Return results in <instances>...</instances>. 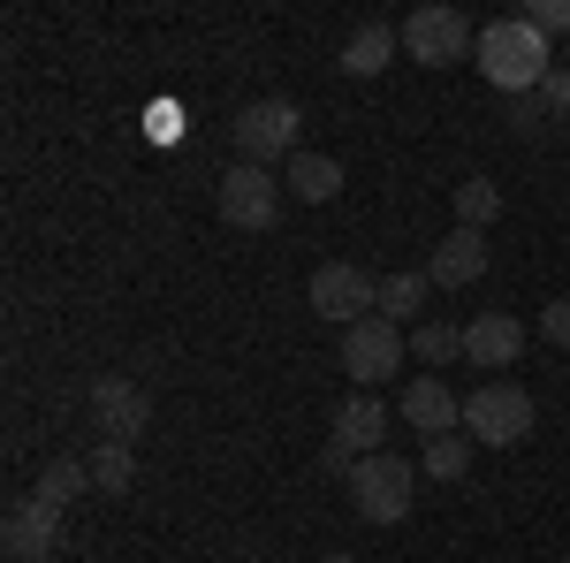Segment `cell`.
I'll list each match as a JSON object with an SVG mask.
<instances>
[{
    "mask_svg": "<svg viewBox=\"0 0 570 563\" xmlns=\"http://www.w3.org/2000/svg\"><path fill=\"white\" fill-rule=\"evenodd\" d=\"M532 31H548V39H563L570 31V0H532V8H518Z\"/></svg>",
    "mask_w": 570,
    "mask_h": 563,
    "instance_id": "cell-24",
    "label": "cell"
},
{
    "mask_svg": "<svg viewBox=\"0 0 570 563\" xmlns=\"http://www.w3.org/2000/svg\"><path fill=\"white\" fill-rule=\"evenodd\" d=\"M403 427L441 441V434H464V396L449 389L441 373H419L411 389H403Z\"/></svg>",
    "mask_w": 570,
    "mask_h": 563,
    "instance_id": "cell-11",
    "label": "cell"
},
{
    "mask_svg": "<svg viewBox=\"0 0 570 563\" xmlns=\"http://www.w3.org/2000/svg\"><path fill=\"white\" fill-rule=\"evenodd\" d=\"M494 214H502L494 175H464V183H456V229H487Z\"/></svg>",
    "mask_w": 570,
    "mask_h": 563,
    "instance_id": "cell-19",
    "label": "cell"
},
{
    "mask_svg": "<svg viewBox=\"0 0 570 563\" xmlns=\"http://www.w3.org/2000/svg\"><path fill=\"white\" fill-rule=\"evenodd\" d=\"M395 31H403V54H411L419 69H456V61H472V54H480V31H472V16H464V8H449V0H426V8H411Z\"/></svg>",
    "mask_w": 570,
    "mask_h": 563,
    "instance_id": "cell-2",
    "label": "cell"
},
{
    "mask_svg": "<svg viewBox=\"0 0 570 563\" xmlns=\"http://www.w3.org/2000/svg\"><path fill=\"white\" fill-rule=\"evenodd\" d=\"M214 206L228 229H274L282 221V175L274 168H252V161H236V168H220V191H214Z\"/></svg>",
    "mask_w": 570,
    "mask_h": 563,
    "instance_id": "cell-6",
    "label": "cell"
},
{
    "mask_svg": "<svg viewBox=\"0 0 570 563\" xmlns=\"http://www.w3.org/2000/svg\"><path fill=\"white\" fill-rule=\"evenodd\" d=\"M563 137H570V123H563Z\"/></svg>",
    "mask_w": 570,
    "mask_h": 563,
    "instance_id": "cell-28",
    "label": "cell"
},
{
    "mask_svg": "<svg viewBox=\"0 0 570 563\" xmlns=\"http://www.w3.org/2000/svg\"><path fill=\"white\" fill-rule=\"evenodd\" d=\"M0 541H8L16 563H46L53 549H61V511L39 503V495H23V503L8 511V525H0Z\"/></svg>",
    "mask_w": 570,
    "mask_h": 563,
    "instance_id": "cell-12",
    "label": "cell"
},
{
    "mask_svg": "<svg viewBox=\"0 0 570 563\" xmlns=\"http://www.w3.org/2000/svg\"><path fill=\"white\" fill-rule=\"evenodd\" d=\"M381 441H389V404L373 389L343 396V411H335V427H327V465L351 473L357 457H381Z\"/></svg>",
    "mask_w": 570,
    "mask_h": 563,
    "instance_id": "cell-8",
    "label": "cell"
},
{
    "mask_svg": "<svg viewBox=\"0 0 570 563\" xmlns=\"http://www.w3.org/2000/svg\"><path fill=\"white\" fill-rule=\"evenodd\" d=\"M403 350H411V343H403V328L373 312V320L343 328V373H351L357 389H381V381H389L395 366H403Z\"/></svg>",
    "mask_w": 570,
    "mask_h": 563,
    "instance_id": "cell-9",
    "label": "cell"
},
{
    "mask_svg": "<svg viewBox=\"0 0 570 563\" xmlns=\"http://www.w3.org/2000/svg\"><path fill=\"white\" fill-rule=\"evenodd\" d=\"M282 183H289V198H297V206H327V198L343 191V168H335L327 153H297Z\"/></svg>",
    "mask_w": 570,
    "mask_h": 563,
    "instance_id": "cell-17",
    "label": "cell"
},
{
    "mask_svg": "<svg viewBox=\"0 0 570 563\" xmlns=\"http://www.w3.org/2000/svg\"><path fill=\"white\" fill-rule=\"evenodd\" d=\"M411 358H419V366H449V358H464V328H449V320H419V328H411Z\"/></svg>",
    "mask_w": 570,
    "mask_h": 563,
    "instance_id": "cell-20",
    "label": "cell"
},
{
    "mask_svg": "<svg viewBox=\"0 0 570 563\" xmlns=\"http://www.w3.org/2000/svg\"><path fill=\"white\" fill-rule=\"evenodd\" d=\"M480 77L494 91H510V99H525V91L548 85V69H556V54H548V31H532L525 16H502V23H480Z\"/></svg>",
    "mask_w": 570,
    "mask_h": 563,
    "instance_id": "cell-1",
    "label": "cell"
},
{
    "mask_svg": "<svg viewBox=\"0 0 570 563\" xmlns=\"http://www.w3.org/2000/svg\"><path fill=\"white\" fill-rule=\"evenodd\" d=\"M312 312L320 320H335V328H357V320H373L381 312V282L365 274V266H351V260H327L320 274H312Z\"/></svg>",
    "mask_w": 570,
    "mask_h": 563,
    "instance_id": "cell-7",
    "label": "cell"
},
{
    "mask_svg": "<svg viewBox=\"0 0 570 563\" xmlns=\"http://www.w3.org/2000/svg\"><path fill=\"white\" fill-rule=\"evenodd\" d=\"M464 434L480 441V449H518L532 434V396L518 381H487V389L464 396Z\"/></svg>",
    "mask_w": 570,
    "mask_h": 563,
    "instance_id": "cell-4",
    "label": "cell"
},
{
    "mask_svg": "<svg viewBox=\"0 0 570 563\" xmlns=\"http://www.w3.org/2000/svg\"><path fill=\"white\" fill-rule=\"evenodd\" d=\"M426 298H434V274H426V266H403V274H389V282H381V320H395V328H419Z\"/></svg>",
    "mask_w": 570,
    "mask_h": 563,
    "instance_id": "cell-15",
    "label": "cell"
},
{
    "mask_svg": "<svg viewBox=\"0 0 570 563\" xmlns=\"http://www.w3.org/2000/svg\"><path fill=\"white\" fill-rule=\"evenodd\" d=\"M426 274H434V290H472L487 274V236L480 229H449L434 244V260H426Z\"/></svg>",
    "mask_w": 570,
    "mask_h": 563,
    "instance_id": "cell-14",
    "label": "cell"
},
{
    "mask_svg": "<svg viewBox=\"0 0 570 563\" xmlns=\"http://www.w3.org/2000/svg\"><path fill=\"white\" fill-rule=\"evenodd\" d=\"M540 343L570 350V298H548V304H540Z\"/></svg>",
    "mask_w": 570,
    "mask_h": 563,
    "instance_id": "cell-25",
    "label": "cell"
},
{
    "mask_svg": "<svg viewBox=\"0 0 570 563\" xmlns=\"http://www.w3.org/2000/svg\"><path fill=\"white\" fill-rule=\"evenodd\" d=\"M395 54H403V31H395V23H365V31L343 46V77H381Z\"/></svg>",
    "mask_w": 570,
    "mask_h": 563,
    "instance_id": "cell-16",
    "label": "cell"
},
{
    "mask_svg": "<svg viewBox=\"0 0 570 563\" xmlns=\"http://www.w3.org/2000/svg\"><path fill=\"white\" fill-rule=\"evenodd\" d=\"M411 495H419L411 457L381 449V457H357V465H351V511L365 525H403V518H411Z\"/></svg>",
    "mask_w": 570,
    "mask_h": 563,
    "instance_id": "cell-3",
    "label": "cell"
},
{
    "mask_svg": "<svg viewBox=\"0 0 570 563\" xmlns=\"http://www.w3.org/2000/svg\"><path fill=\"white\" fill-rule=\"evenodd\" d=\"M464 358L472 366H518L525 358V320L518 312H472L464 320Z\"/></svg>",
    "mask_w": 570,
    "mask_h": 563,
    "instance_id": "cell-13",
    "label": "cell"
},
{
    "mask_svg": "<svg viewBox=\"0 0 570 563\" xmlns=\"http://www.w3.org/2000/svg\"><path fill=\"white\" fill-rule=\"evenodd\" d=\"M419 473H426V479H464V473H472V434H441V441H426Z\"/></svg>",
    "mask_w": 570,
    "mask_h": 563,
    "instance_id": "cell-21",
    "label": "cell"
},
{
    "mask_svg": "<svg viewBox=\"0 0 570 563\" xmlns=\"http://www.w3.org/2000/svg\"><path fill=\"white\" fill-rule=\"evenodd\" d=\"M548 123H556V115L540 107V91H525V99H510V130L525 137V145H540V137H548Z\"/></svg>",
    "mask_w": 570,
    "mask_h": 563,
    "instance_id": "cell-23",
    "label": "cell"
},
{
    "mask_svg": "<svg viewBox=\"0 0 570 563\" xmlns=\"http://www.w3.org/2000/svg\"><path fill=\"white\" fill-rule=\"evenodd\" d=\"M540 107H548L556 123H570V69H548V85H540Z\"/></svg>",
    "mask_w": 570,
    "mask_h": 563,
    "instance_id": "cell-26",
    "label": "cell"
},
{
    "mask_svg": "<svg viewBox=\"0 0 570 563\" xmlns=\"http://www.w3.org/2000/svg\"><path fill=\"white\" fill-rule=\"evenodd\" d=\"M130 479H137V449H130V441H99V449H91V487L122 495Z\"/></svg>",
    "mask_w": 570,
    "mask_h": 563,
    "instance_id": "cell-22",
    "label": "cell"
},
{
    "mask_svg": "<svg viewBox=\"0 0 570 563\" xmlns=\"http://www.w3.org/2000/svg\"><path fill=\"white\" fill-rule=\"evenodd\" d=\"M320 563H357V556H320Z\"/></svg>",
    "mask_w": 570,
    "mask_h": 563,
    "instance_id": "cell-27",
    "label": "cell"
},
{
    "mask_svg": "<svg viewBox=\"0 0 570 563\" xmlns=\"http://www.w3.org/2000/svg\"><path fill=\"white\" fill-rule=\"evenodd\" d=\"M91 419H99V441H137L153 427V396L122 373H107V381H91Z\"/></svg>",
    "mask_w": 570,
    "mask_h": 563,
    "instance_id": "cell-10",
    "label": "cell"
},
{
    "mask_svg": "<svg viewBox=\"0 0 570 563\" xmlns=\"http://www.w3.org/2000/svg\"><path fill=\"white\" fill-rule=\"evenodd\" d=\"M91 487V457H53L39 473V503H53V511H69L77 495Z\"/></svg>",
    "mask_w": 570,
    "mask_h": 563,
    "instance_id": "cell-18",
    "label": "cell"
},
{
    "mask_svg": "<svg viewBox=\"0 0 570 563\" xmlns=\"http://www.w3.org/2000/svg\"><path fill=\"white\" fill-rule=\"evenodd\" d=\"M228 130H236V161L266 168V161H297V130H305V115H297L289 99H252Z\"/></svg>",
    "mask_w": 570,
    "mask_h": 563,
    "instance_id": "cell-5",
    "label": "cell"
}]
</instances>
